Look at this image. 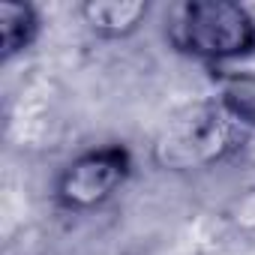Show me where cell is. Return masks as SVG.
Instances as JSON below:
<instances>
[{"label":"cell","instance_id":"7","mask_svg":"<svg viewBox=\"0 0 255 255\" xmlns=\"http://www.w3.org/2000/svg\"><path fill=\"white\" fill-rule=\"evenodd\" d=\"M234 216H237V222H240V225H246V228H255V189H252L246 198H240V201H237V210H234Z\"/></svg>","mask_w":255,"mask_h":255},{"label":"cell","instance_id":"2","mask_svg":"<svg viewBox=\"0 0 255 255\" xmlns=\"http://www.w3.org/2000/svg\"><path fill=\"white\" fill-rule=\"evenodd\" d=\"M234 117L225 105H204L171 123L156 144V156L168 168H192L219 159L234 144Z\"/></svg>","mask_w":255,"mask_h":255},{"label":"cell","instance_id":"3","mask_svg":"<svg viewBox=\"0 0 255 255\" xmlns=\"http://www.w3.org/2000/svg\"><path fill=\"white\" fill-rule=\"evenodd\" d=\"M129 174V153L123 147H99L72 159L57 177V201L69 210H87L111 198Z\"/></svg>","mask_w":255,"mask_h":255},{"label":"cell","instance_id":"4","mask_svg":"<svg viewBox=\"0 0 255 255\" xmlns=\"http://www.w3.org/2000/svg\"><path fill=\"white\" fill-rule=\"evenodd\" d=\"M84 21L108 39L132 33L144 18H147V3L141 0H90L81 6Z\"/></svg>","mask_w":255,"mask_h":255},{"label":"cell","instance_id":"6","mask_svg":"<svg viewBox=\"0 0 255 255\" xmlns=\"http://www.w3.org/2000/svg\"><path fill=\"white\" fill-rule=\"evenodd\" d=\"M219 102L240 126L255 129V72H228L222 78Z\"/></svg>","mask_w":255,"mask_h":255},{"label":"cell","instance_id":"5","mask_svg":"<svg viewBox=\"0 0 255 255\" xmlns=\"http://www.w3.org/2000/svg\"><path fill=\"white\" fill-rule=\"evenodd\" d=\"M39 33V18L36 9L27 3H3L0 6V48L3 57H15L24 51Z\"/></svg>","mask_w":255,"mask_h":255},{"label":"cell","instance_id":"1","mask_svg":"<svg viewBox=\"0 0 255 255\" xmlns=\"http://www.w3.org/2000/svg\"><path fill=\"white\" fill-rule=\"evenodd\" d=\"M168 39L183 54L228 63L255 51V15L228 0H192L171 12Z\"/></svg>","mask_w":255,"mask_h":255}]
</instances>
